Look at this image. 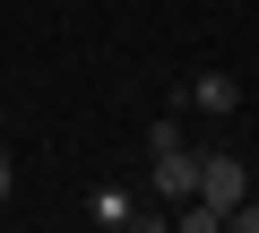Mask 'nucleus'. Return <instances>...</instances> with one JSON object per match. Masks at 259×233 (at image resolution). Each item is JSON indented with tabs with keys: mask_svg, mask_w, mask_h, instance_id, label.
<instances>
[{
	"mask_svg": "<svg viewBox=\"0 0 259 233\" xmlns=\"http://www.w3.org/2000/svg\"><path fill=\"white\" fill-rule=\"evenodd\" d=\"M130 207H139L130 190H95V224H130Z\"/></svg>",
	"mask_w": 259,
	"mask_h": 233,
	"instance_id": "39448f33",
	"label": "nucleus"
},
{
	"mask_svg": "<svg viewBox=\"0 0 259 233\" xmlns=\"http://www.w3.org/2000/svg\"><path fill=\"white\" fill-rule=\"evenodd\" d=\"M156 199H164V207L199 199V156H190V147H182V156H156Z\"/></svg>",
	"mask_w": 259,
	"mask_h": 233,
	"instance_id": "f03ea898",
	"label": "nucleus"
},
{
	"mask_svg": "<svg viewBox=\"0 0 259 233\" xmlns=\"http://www.w3.org/2000/svg\"><path fill=\"white\" fill-rule=\"evenodd\" d=\"M173 233H225V216H216L207 199H182V207H173Z\"/></svg>",
	"mask_w": 259,
	"mask_h": 233,
	"instance_id": "20e7f679",
	"label": "nucleus"
},
{
	"mask_svg": "<svg viewBox=\"0 0 259 233\" xmlns=\"http://www.w3.org/2000/svg\"><path fill=\"white\" fill-rule=\"evenodd\" d=\"M130 233H173V216L164 207H130Z\"/></svg>",
	"mask_w": 259,
	"mask_h": 233,
	"instance_id": "0eeeda50",
	"label": "nucleus"
},
{
	"mask_svg": "<svg viewBox=\"0 0 259 233\" xmlns=\"http://www.w3.org/2000/svg\"><path fill=\"white\" fill-rule=\"evenodd\" d=\"M9 190H18V173H9V156H0V199H9Z\"/></svg>",
	"mask_w": 259,
	"mask_h": 233,
	"instance_id": "1a4fd4ad",
	"label": "nucleus"
},
{
	"mask_svg": "<svg viewBox=\"0 0 259 233\" xmlns=\"http://www.w3.org/2000/svg\"><path fill=\"white\" fill-rule=\"evenodd\" d=\"M147 156H182V121H156L147 130Z\"/></svg>",
	"mask_w": 259,
	"mask_h": 233,
	"instance_id": "423d86ee",
	"label": "nucleus"
},
{
	"mask_svg": "<svg viewBox=\"0 0 259 233\" xmlns=\"http://www.w3.org/2000/svg\"><path fill=\"white\" fill-rule=\"evenodd\" d=\"M225 233H259V190H250V199H242V207L225 216Z\"/></svg>",
	"mask_w": 259,
	"mask_h": 233,
	"instance_id": "6e6552de",
	"label": "nucleus"
},
{
	"mask_svg": "<svg viewBox=\"0 0 259 233\" xmlns=\"http://www.w3.org/2000/svg\"><path fill=\"white\" fill-rule=\"evenodd\" d=\"M182 104H199V112H216V121H225V112H242V86H233V78H225V69H199V78H190V95H182Z\"/></svg>",
	"mask_w": 259,
	"mask_h": 233,
	"instance_id": "7ed1b4c3",
	"label": "nucleus"
},
{
	"mask_svg": "<svg viewBox=\"0 0 259 233\" xmlns=\"http://www.w3.org/2000/svg\"><path fill=\"white\" fill-rule=\"evenodd\" d=\"M199 199H207L216 216H233V207L250 199V164H242V156H199Z\"/></svg>",
	"mask_w": 259,
	"mask_h": 233,
	"instance_id": "f257e3e1",
	"label": "nucleus"
}]
</instances>
